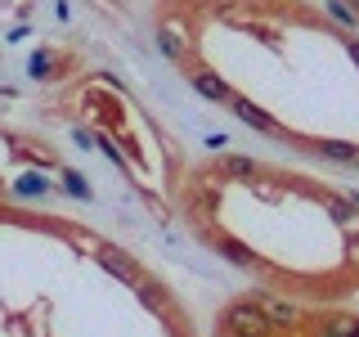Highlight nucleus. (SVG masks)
<instances>
[{
	"instance_id": "nucleus-5",
	"label": "nucleus",
	"mask_w": 359,
	"mask_h": 337,
	"mask_svg": "<svg viewBox=\"0 0 359 337\" xmlns=\"http://www.w3.org/2000/svg\"><path fill=\"white\" fill-rule=\"evenodd\" d=\"M157 45H162V54L171 63H180L189 54V41H184V27L180 22H162V32H157Z\"/></svg>"
},
{
	"instance_id": "nucleus-7",
	"label": "nucleus",
	"mask_w": 359,
	"mask_h": 337,
	"mask_svg": "<svg viewBox=\"0 0 359 337\" xmlns=\"http://www.w3.org/2000/svg\"><path fill=\"white\" fill-rule=\"evenodd\" d=\"M261 310L269 315V324H274V329H292V324L301 319V310L292 306V301H283V297H265Z\"/></svg>"
},
{
	"instance_id": "nucleus-14",
	"label": "nucleus",
	"mask_w": 359,
	"mask_h": 337,
	"mask_svg": "<svg viewBox=\"0 0 359 337\" xmlns=\"http://www.w3.org/2000/svg\"><path fill=\"white\" fill-rule=\"evenodd\" d=\"M63 189H67V194H76V198H90L86 176H76V171H63Z\"/></svg>"
},
{
	"instance_id": "nucleus-16",
	"label": "nucleus",
	"mask_w": 359,
	"mask_h": 337,
	"mask_svg": "<svg viewBox=\"0 0 359 337\" xmlns=\"http://www.w3.org/2000/svg\"><path fill=\"white\" fill-rule=\"evenodd\" d=\"M346 50H351V59L359 63V41H355V37H351V41H346Z\"/></svg>"
},
{
	"instance_id": "nucleus-1",
	"label": "nucleus",
	"mask_w": 359,
	"mask_h": 337,
	"mask_svg": "<svg viewBox=\"0 0 359 337\" xmlns=\"http://www.w3.org/2000/svg\"><path fill=\"white\" fill-rule=\"evenodd\" d=\"M224 333L229 337H269L274 333V324H269V315L261 306H252V301H233L229 310H224Z\"/></svg>"
},
{
	"instance_id": "nucleus-11",
	"label": "nucleus",
	"mask_w": 359,
	"mask_h": 337,
	"mask_svg": "<svg viewBox=\"0 0 359 337\" xmlns=\"http://www.w3.org/2000/svg\"><path fill=\"white\" fill-rule=\"evenodd\" d=\"M135 292H140V301H144V306H153V310L166 306V292L157 288V284H144V279H140V288H135Z\"/></svg>"
},
{
	"instance_id": "nucleus-3",
	"label": "nucleus",
	"mask_w": 359,
	"mask_h": 337,
	"mask_svg": "<svg viewBox=\"0 0 359 337\" xmlns=\"http://www.w3.org/2000/svg\"><path fill=\"white\" fill-rule=\"evenodd\" d=\"M229 108H233V112H238V121H243V126H252V131H261V135H283V126H278V121H274V117H269V112H265V108H256V104H252V99H243V95H233V99H229Z\"/></svg>"
},
{
	"instance_id": "nucleus-10",
	"label": "nucleus",
	"mask_w": 359,
	"mask_h": 337,
	"mask_svg": "<svg viewBox=\"0 0 359 337\" xmlns=\"http://www.w3.org/2000/svg\"><path fill=\"white\" fill-rule=\"evenodd\" d=\"M319 337H359V319H346V315H337V319H323Z\"/></svg>"
},
{
	"instance_id": "nucleus-12",
	"label": "nucleus",
	"mask_w": 359,
	"mask_h": 337,
	"mask_svg": "<svg viewBox=\"0 0 359 337\" xmlns=\"http://www.w3.org/2000/svg\"><path fill=\"white\" fill-rule=\"evenodd\" d=\"M50 67H54V54L50 50H36V54H32V63H27V72L32 77H54Z\"/></svg>"
},
{
	"instance_id": "nucleus-15",
	"label": "nucleus",
	"mask_w": 359,
	"mask_h": 337,
	"mask_svg": "<svg viewBox=\"0 0 359 337\" xmlns=\"http://www.w3.org/2000/svg\"><path fill=\"white\" fill-rule=\"evenodd\" d=\"M18 194H45V180L41 176H22L18 180Z\"/></svg>"
},
{
	"instance_id": "nucleus-2",
	"label": "nucleus",
	"mask_w": 359,
	"mask_h": 337,
	"mask_svg": "<svg viewBox=\"0 0 359 337\" xmlns=\"http://www.w3.org/2000/svg\"><path fill=\"white\" fill-rule=\"evenodd\" d=\"M99 265H104L112 279L130 284V288H140V279H144V270L135 265V256H130V252H121V247H104V252H99Z\"/></svg>"
},
{
	"instance_id": "nucleus-9",
	"label": "nucleus",
	"mask_w": 359,
	"mask_h": 337,
	"mask_svg": "<svg viewBox=\"0 0 359 337\" xmlns=\"http://www.w3.org/2000/svg\"><path fill=\"white\" fill-rule=\"evenodd\" d=\"M261 166H256V157H243V153H224L220 157V176H229V180H252Z\"/></svg>"
},
{
	"instance_id": "nucleus-8",
	"label": "nucleus",
	"mask_w": 359,
	"mask_h": 337,
	"mask_svg": "<svg viewBox=\"0 0 359 337\" xmlns=\"http://www.w3.org/2000/svg\"><path fill=\"white\" fill-rule=\"evenodd\" d=\"M216 252L224 256V261L243 265V270H252V265H256V252H252V247H247L243 239H224V234H220V239H216Z\"/></svg>"
},
{
	"instance_id": "nucleus-6",
	"label": "nucleus",
	"mask_w": 359,
	"mask_h": 337,
	"mask_svg": "<svg viewBox=\"0 0 359 337\" xmlns=\"http://www.w3.org/2000/svg\"><path fill=\"white\" fill-rule=\"evenodd\" d=\"M314 153L328 157V162H341V166H355L359 162V144H346V140H319Z\"/></svg>"
},
{
	"instance_id": "nucleus-13",
	"label": "nucleus",
	"mask_w": 359,
	"mask_h": 337,
	"mask_svg": "<svg viewBox=\"0 0 359 337\" xmlns=\"http://www.w3.org/2000/svg\"><path fill=\"white\" fill-rule=\"evenodd\" d=\"M328 9H332V18H341L346 27H355L359 22V9L355 5H341V0H328Z\"/></svg>"
},
{
	"instance_id": "nucleus-4",
	"label": "nucleus",
	"mask_w": 359,
	"mask_h": 337,
	"mask_svg": "<svg viewBox=\"0 0 359 337\" xmlns=\"http://www.w3.org/2000/svg\"><path fill=\"white\" fill-rule=\"evenodd\" d=\"M189 81H194V90H198L202 99H211V104H229V99H233V90L224 86L216 72H207V67H198V72H189Z\"/></svg>"
},
{
	"instance_id": "nucleus-17",
	"label": "nucleus",
	"mask_w": 359,
	"mask_h": 337,
	"mask_svg": "<svg viewBox=\"0 0 359 337\" xmlns=\"http://www.w3.org/2000/svg\"><path fill=\"white\" fill-rule=\"evenodd\" d=\"M355 9H359V0H355Z\"/></svg>"
}]
</instances>
